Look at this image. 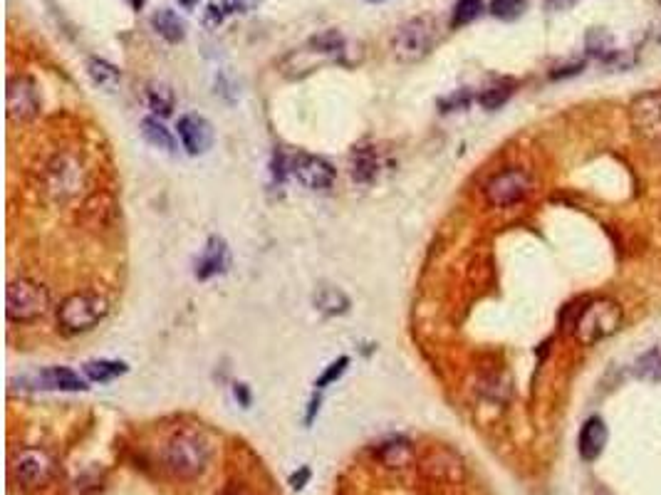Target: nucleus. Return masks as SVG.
Masks as SVG:
<instances>
[{
    "mask_svg": "<svg viewBox=\"0 0 661 495\" xmlns=\"http://www.w3.org/2000/svg\"><path fill=\"white\" fill-rule=\"evenodd\" d=\"M211 461V448L204 436L194 431H179L164 448V466L179 481H196Z\"/></svg>",
    "mask_w": 661,
    "mask_h": 495,
    "instance_id": "f257e3e1",
    "label": "nucleus"
},
{
    "mask_svg": "<svg viewBox=\"0 0 661 495\" xmlns=\"http://www.w3.org/2000/svg\"><path fill=\"white\" fill-rule=\"evenodd\" d=\"M436 23L429 15H419V18H409L399 25L389 38V50L392 57L402 65H414L424 57L431 55L436 48Z\"/></svg>",
    "mask_w": 661,
    "mask_h": 495,
    "instance_id": "f03ea898",
    "label": "nucleus"
},
{
    "mask_svg": "<svg viewBox=\"0 0 661 495\" xmlns=\"http://www.w3.org/2000/svg\"><path fill=\"white\" fill-rule=\"evenodd\" d=\"M622 325V307L610 297H602V300L587 302L585 307H580L575 322V337L582 345H595V342L607 340Z\"/></svg>",
    "mask_w": 661,
    "mask_h": 495,
    "instance_id": "7ed1b4c3",
    "label": "nucleus"
},
{
    "mask_svg": "<svg viewBox=\"0 0 661 495\" xmlns=\"http://www.w3.org/2000/svg\"><path fill=\"white\" fill-rule=\"evenodd\" d=\"M109 302L97 293H75L57 307V325L65 335H82L107 317Z\"/></svg>",
    "mask_w": 661,
    "mask_h": 495,
    "instance_id": "20e7f679",
    "label": "nucleus"
},
{
    "mask_svg": "<svg viewBox=\"0 0 661 495\" xmlns=\"http://www.w3.org/2000/svg\"><path fill=\"white\" fill-rule=\"evenodd\" d=\"M50 310V293L40 283H33L28 278L10 280L5 288V317L10 322H35Z\"/></svg>",
    "mask_w": 661,
    "mask_h": 495,
    "instance_id": "39448f33",
    "label": "nucleus"
},
{
    "mask_svg": "<svg viewBox=\"0 0 661 495\" xmlns=\"http://www.w3.org/2000/svg\"><path fill=\"white\" fill-rule=\"evenodd\" d=\"M82 181V166L72 154H57L45 169V191L55 198V201H67L80 191Z\"/></svg>",
    "mask_w": 661,
    "mask_h": 495,
    "instance_id": "423d86ee",
    "label": "nucleus"
},
{
    "mask_svg": "<svg viewBox=\"0 0 661 495\" xmlns=\"http://www.w3.org/2000/svg\"><path fill=\"white\" fill-rule=\"evenodd\" d=\"M530 176L523 169H506L486 184V201L493 208H508L530 194Z\"/></svg>",
    "mask_w": 661,
    "mask_h": 495,
    "instance_id": "0eeeda50",
    "label": "nucleus"
},
{
    "mask_svg": "<svg viewBox=\"0 0 661 495\" xmlns=\"http://www.w3.org/2000/svg\"><path fill=\"white\" fill-rule=\"evenodd\" d=\"M8 117L13 122H28L40 112V92L30 77L13 75L8 80V97H5Z\"/></svg>",
    "mask_w": 661,
    "mask_h": 495,
    "instance_id": "6e6552de",
    "label": "nucleus"
},
{
    "mask_svg": "<svg viewBox=\"0 0 661 495\" xmlns=\"http://www.w3.org/2000/svg\"><path fill=\"white\" fill-rule=\"evenodd\" d=\"M290 174L310 191L330 189L337 179L335 166L315 154H295L293 161H290Z\"/></svg>",
    "mask_w": 661,
    "mask_h": 495,
    "instance_id": "1a4fd4ad",
    "label": "nucleus"
},
{
    "mask_svg": "<svg viewBox=\"0 0 661 495\" xmlns=\"http://www.w3.org/2000/svg\"><path fill=\"white\" fill-rule=\"evenodd\" d=\"M15 481L23 483L25 488H40L50 481L55 473V461L45 451L38 448H25L13 463Z\"/></svg>",
    "mask_w": 661,
    "mask_h": 495,
    "instance_id": "9d476101",
    "label": "nucleus"
},
{
    "mask_svg": "<svg viewBox=\"0 0 661 495\" xmlns=\"http://www.w3.org/2000/svg\"><path fill=\"white\" fill-rule=\"evenodd\" d=\"M179 139L186 154L199 156L213 147V124L201 114H184L179 119Z\"/></svg>",
    "mask_w": 661,
    "mask_h": 495,
    "instance_id": "9b49d317",
    "label": "nucleus"
},
{
    "mask_svg": "<svg viewBox=\"0 0 661 495\" xmlns=\"http://www.w3.org/2000/svg\"><path fill=\"white\" fill-rule=\"evenodd\" d=\"M629 114H632V122L639 134L661 142V92H647V95L634 99Z\"/></svg>",
    "mask_w": 661,
    "mask_h": 495,
    "instance_id": "f8f14e48",
    "label": "nucleus"
},
{
    "mask_svg": "<svg viewBox=\"0 0 661 495\" xmlns=\"http://www.w3.org/2000/svg\"><path fill=\"white\" fill-rule=\"evenodd\" d=\"M228 265H231V253H228V246L223 238L211 236L206 241L204 250H201L199 260H196V278L199 280H211L216 275L226 273Z\"/></svg>",
    "mask_w": 661,
    "mask_h": 495,
    "instance_id": "ddd939ff",
    "label": "nucleus"
},
{
    "mask_svg": "<svg viewBox=\"0 0 661 495\" xmlns=\"http://www.w3.org/2000/svg\"><path fill=\"white\" fill-rule=\"evenodd\" d=\"M265 0H208L204 10V25L208 30H218L233 15H246L258 10Z\"/></svg>",
    "mask_w": 661,
    "mask_h": 495,
    "instance_id": "4468645a",
    "label": "nucleus"
},
{
    "mask_svg": "<svg viewBox=\"0 0 661 495\" xmlns=\"http://www.w3.org/2000/svg\"><path fill=\"white\" fill-rule=\"evenodd\" d=\"M607 439H610V434H607L605 421H602L600 416H592V419H587L585 426H582V431H580V439H577V451H580L582 461H587V463L597 461V458L602 456V451H605Z\"/></svg>",
    "mask_w": 661,
    "mask_h": 495,
    "instance_id": "2eb2a0df",
    "label": "nucleus"
},
{
    "mask_svg": "<svg viewBox=\"0 0 661 495\" xmlns=\"http://www.w3.org/2000/svg\"><path fill=\"white\" fill-rule=\"evenodd\" d=\"M40 389H55V392H85L87 384L80 374L67 367H48L35 377Z\"/></svg>",
    "mask_w": 661,
    "mask_h": 495,
    "instance_id": "dca6fc26",
    "label": "nucleus"
},
{
    "mask_svg": "<svg viewBox=\"0 0 661 495\" xmlns=\"http://www.w3.org/2000/svg\"><path fill=\"white\" fill-rule=\"evenodd\" d=\"M149 23H152L154 33L159 35V38H164L166 43L176 45L186 38V20L181 18L176 10L171 8L156 10L152 18H149Z\"/></svg>",
    "mask_w": 661,
    "mask_h": 495,
    "instance_id": "f3484780",
    "label": "nucleus"
},
{
    "mask_svg": "<svg viewBox=\"0 0 661 495\" xmlns=\"http://www.w3.org/2000/svg\"><path fill=\"white\" fill-rule=\"evenodd\" d=\"M312 305H315V310L322 312L325 317H337V315H345V312L350 310V297H347L345 290L325 285V288H317L315 297H312Z\"/></svg>",
    "mask_w": 661,
    "mask_h": 495,
    "instance_id": "a211bd4d",
    "label": "nucleus"
},
{
    "mask_svg": "<svg viewBox=\"0 0 661 495\" xmlns=\"http://www.w3.org/2000/svg\"><path fill=\"white\" fill-rule=\"evenodd\" d=\"M87 75H90L92 85L100 87L104 92H114L119 80H122L117 67H114L112 62L102 60V57H90V60H87Z\"/></svg>",
    "mask_w": 661,
    "mask_h": 495,
    "instance_id": "6ab92c4d",
    "label": "nucleus"
},
{
    "mask_svg": "<svg viewBox=\"0 0 661 495\" xmlns=\"http://www.w3.org/2000/svg\"><path fill=\"white\" fill-rule=\"evenodd\" d=\"M142 137L152 144L154 149L166 151V154H174L176 151V139L169 129L164 127L159 117H144L142 119Z\"/></svg>",
    "mask_w": 661,
    "mask_h": 495,
    "instance_id": "aec40b11",
    "label": "nucleus"
},
{
    "mask_svg": "<svg viewBox=\"0 0 661 495\" xmlns=\"http://www.w3.org/2000/svg\"><path fill=\"white\" fill-rule=\"evenodd\" d=\"M147 102L149 109L154 112V117H169L174 112V90H171L166 82H149L147 85Z\"/></svg>",
    "mask_w": 661,
    "mask_h": 495,
    "instance_id": "412c9836",
    "label": "nucleus"
},
{
    "mask_svg": "<svg viewBox=\"0 0 661 495\" xmlns=\"http://www.w3.org/2000/svg\"><path fill=\"white\" fill-rule=\"evenodd\" d=\"M124 372H127V364L117 362V359H92V362L85 364L87 379L95 384L112 382V379L122 377Z\"/></svg>",
    "mask_w": 661,
    "mask_h": 495,
    "instance_id": "4be33fe9",
    "label": "nucleus"
},
{
    "mask_svg": "<svg viewBox=\"0 0 661 495\" xmlns=\"http://www.w3.org/2000/svg\"><path fill=\"white\" fill-rule=\"evenodd\" d=\"M379 174V161L372 151L359 149L352 154V179L359 184H369V181L377 179Z\"/></svg>",
    "mask_w": 661,
    "mask_h": 495,
    "instance_id": "5701e85b",
    "label": "nucleus"
},
{
    "mask_svg": "<svg viewBox=\"0 0 661 495\" xmlns=\"http://www.w3.org/2000/svg\"><path fill=\"white\" fill-rule=\"evenodd\" d=\"M379 458H382L384 466L402 468V466H409L411 458H414V451H411L409 441L397 439V441H389V444H384L382 448H379Z\"/></svg>",
    "mask_w": 661,
    "mask_h": 495,
    "instance_id": "b1692460",
    "label": "nucleus"
},
{
    "mask_svg": "<svg viewBox=\"0 0 661 495\" xmlns=\"http://www.w3.org/2000/svg\"><path fill=\"white\" fill-rule=\"evenodd\" d=\"M483 0H458L454 5V15H451V28H466L473 20L481 18Z\"/></svg>",
    "mask_w": 661,
    "mask_h": 495,
    "instance_id": "393cba45",
    "label": "nucleus"
},
{
    "mask_svg": "<svg viewBox=\"0 0 661 495\" xmlns=\"http://www.w3.org/2000/svg\"><path fill=\"white\" fill-rule=\"evenodd\" d=\"M587 52L595 57H600V60H612V57H617L612 35L607 33V30H600V28H595L587 33Z\"/></svg>",
    "mask_w": 661,
    "mask_h": 495,
    "instance_id": "a878e982",
    "label": "nucleus"
},
{
    "mask_svg": "<svg viewBox=\"0 0 661 495\" xmlns=\"http://www.w3.org/2000/svg\"><path fill=\"white\" fill-rule=\"evenodd\" d=\"M637 377L647 379V382L661 384V349H649L647 354L637 359Z\"/></svg>",
    "mask_w": 661,
    "mask_h": 495,
    "instance_id": "bb28decb",
    "label": "nucleus"
},
{
    "mask_svg": "<svg viewBox=\"0 0 661 495\" xmlns=\"http://www.w3.org/2000/svg\"><path fill=\"white\" fill-rule=\"evenodd\" d=\"M528 10V0H491V15L498 20H518Z\"/></svg>",
    "mask_w": 661,
    "mask_h": 495,
    "instance_id": "cd10ccee",
    "label": "nucleus"
},
{
    "mask_svg": "<svg viewBox=\"0 0 661 495\" xmlns=\"http://www.w3.org/2000/svg\"><path fill=\"white\" fill-rule=\"evenodd\" d=\"M510 95H513V82H496V85L486 87V90L481 92L478 102L486 109H498L501 104L508 102Z\"/></svg>",
    "mask_w": 661,
    "mask_h": 495,
    "instance_id": "c85d7f7f",
    "label": "nucleus"
},
{
    "mask_svg": "<svg viewBox=\"0 0 661 495\" xmlns=\"http://www.w3.org/2000/svg\"><path fill=\"white\" fill-rule=\"evenodd\" d=\"M347 367H350V357H340V359H335V362H332L330 367H327L325 372H322L320 377H317L315 387H317V389L330 387L332 382H337V379H340L342 374H345V369H347Z\"/></svg>",
    "mask_w": 661,
    "mask_h": 495,
    "instance_id": "c756f323",
    "label": "nucleus"
},
{
    "mask_svg": "<svg viewBox=\"0 0 661 495\" xmlns=\"http://www.w3.org/2000/svg\"><path fill=\"white\" fill-rule=\"evenodd\" d=\"M310 468L303 466L300 468L298 473H293V476H290V486H293V491H303V488L307 486V481H310Z\"/></svg>",
    "mask_w": 661,
    "mask_h": 495,
    "instance_id": "7c9ffc66",
    "label": "nucleus"
},
{
    "mask_svg": "<svg viewBox=\"0 0 661 495\" xmlns=\"http://www.w3.org/2000/svg\"><path fill=\"white\" fill-rule=\"evenodd\" d=\"M580 0H545V5H548L550 10H570L572 5H577Z\"/></svg>",
    "mask_w": 661,
    "mask_h": 495,
    "instance_id": "2f4dec72",
    "label": "nucleus"
},
{
    "mask_svg": "<svg viewBox=\"0 0 661 495\" xmlns=\"http://www.w3.org/2000/svg\"><path fill=\"white\" fill-rule=\"evenodd\" d=\"M233 394H236V399L241 401L243 406H251V394H248V387H246V384H236V389H233Z\"/></svg>",
    "mask_w": 661,
    "mask_h": 495,
    "instance_id": "473e14b6",
    "label": "nucleus"
},
{
    "mask_svg": "<svg viewBox=\"0 0 661 495\" xmlns=\"http://www.w3.org/2000/svg\"><path fill=\"white\" fill-rule=\"evenodd\" d=\"M320 409V399H312L310 404V414H307V424H312V419H315V411Z\"/></svg>",
    "mask_w": 661,
    "mask_h": 495,
    "instance_id": "72a5a7b5",
    "label": "nucleus"
},
{
    "mask_svg": "<svg viewBox=\"0 0 661 495\" xmlns=\"http://www.w3.org/2000/svg\"><path fill=\"white\" fill-rule=\"evenodd\" d=\"M176 3H179L181 8H186V10H194L196 5H199V0H176Z\"/></svg>",
    "mask_w": 661,
    "mask_h": 495,
    "instance_id": "f704fd0d",
    "label": "nucleus"
},
{
    "mask_svg": "<svg viewBox=\"0 0 661 495\" xmlns=\"http://www.w3.org/2000/svg\"><path fill=\"white\" fill-rule=\"evenodd\" d=\"M144 3H147V0H129V5H132V10H142V8H144Z\"/></svg>",
    "mask_w": 661,
    "mask_h": 495,
    "instance_id": "c9c22d12",
    "label": "nucleus"
},
{
    "mask_svg": "<svg viewBox=\"0 0 661 495\" xmlns=\"http://www.w3.org/2000/svg\"><path fill=\"white\" fill-rule=\"evenodd\" d=\"M654 38H657V43L661 45V23L657 25V30H654Z\"/></svg>",
    "mask_w": 661,
    "mask_h": 495,
    "instance_id": "e433bc0d",
    "label": "nucleus"
},
{
    "mask_svg": "<svg viewBox=\"0 0 661 495\" xmlns=\"http://www.w3.org/2000/svg\"><path fill=\"white\" fill-rule=\"evenodd\" d=\"M223 495H243L241 491H228V493H223Z\"/></svg>",
    "mask_w": 661,
    "mask_h": 495,
    "instance_id": "4c0bfd02",
    "label": "nucleus"
},
{
    "mask_svg": "<svg viewBox=\"0 0 661 495\" xmlns=\"http://www.w3.org/2000/svg\"><path fill=\"white\" fill-rule=\"evenodd\" d=\"M369 3H382V0H369Z\"/></svg>",
    "mask_w": 661,
    "mask_h": 495,
    "instance_id": "58836bf2",
    "label": "nucleus"
},
{
    "mask_svg": "<svg viewBox=\"0 0 661 495\" xmlns=\"http://www.w3.org/2000/svg\"><path fill=\"white\" fill-rule=\"evenodd\" d=\"M659 3H661V0H659Z\"/></svg>",
    "mask_w": 661,
    "mask_h": 495,
    "instance_id": "ea45409f",
    "label": "nucleus"
}]
</instances>
